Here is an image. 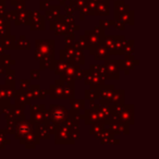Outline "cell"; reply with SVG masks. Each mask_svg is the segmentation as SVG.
<instances>
[{"instance_id": "obj_1", "label": "cell", "mask_w": 159, "mask_h": 159, "mask_svg": "<svg viewBox=\"0 0 159 159\" xmlns=\"http://www.w3.org/2000/svg\"><path fill=\"white\" fill-rule=\"evenodd\" d=\"M56 43L52 39H37L35 42V59L40 61V70H52L55 64Z\"/></svg>"}, {"instance_id": "obj_2", "label": "cell", "mask_w": 159, "mask_h": 159, "mask_svg": "<svg viewBox=\"0 0 159 159\" xmlns=\"http://www.w3.org/2000/svg\"><path fill=\"white\" fill-rule=\"evenodd\" d=\"M60 59L64 61L71 62V63L79 64V66H84L85 64V57L83 55V49L80 47L79 43H74L66 45L63 49L59 51Z\"/></svg>"}, {"instance_id": "obj_3", "label": "cell", "mask_w": 159, "mask_h": 159, "mask_svg": "<svg viewBox=\"0 0 159 159\" xmlns=\"http://www.w3.org/2000/svg\"><path fill=\"white\" fill-rule=\"evenodd\" d=\"M105 35V30L102 26H97L93 31H86L84 32V35L80 36L79 45L82 49H87L91 51L97 44L102 43V37Z\"/></svg>"}, {"instance_id": "obj_4", "label": "cell", "mask_w": 159, "mask_h": 159, "mask_svg": "<svg viewBox=\"0 0 159 159\" xmlns=\"http://www.w3.org/2000/svg\"><path fill=\"white\" fill-rule=\"evenodd\" d=\"M74 81L66 82L62 85L51 84L48 89L50 99H71L74 97Z\"/></svg>"}, {"instance_id": "obj_5", "label": "cell", "mask_w": 159, "mask_h": 159, "mask_svg": "<svg viewBox=\"0 0 159 159\" xmlns=\"http://www.w3.org/2000/svg\"><path fill=\"white\" fill-rule=\"evenodd\" d=\"M48 112L50 123H52L57 129L69 120L68 109L64 106H61V105H50Z\"/></svg>"}, {"instance_id": "obj_6", "label": "cell", "mask_w": 159, "mask_h": 159, "mask_svg": "<svg viewBox=\"0 0 159 159\" xmlns=\"http://www.w3.org/2000/svg\"><path fill=\"white\" fill-rule=\"evenodd\" d=\"M126 42L123 35H104L102 43L107 47L109 53L111 55H118L120 49L123 47L124 43Z\"/></svg>"}, {"instance_id": "obj_7", "label": "cell", "mask_w": 159, "mask_h": 159, "mask_svg": "<svg viewBox=\"0 0 159 159\" xmlns=\"http://www.w3.org/2000/svg\"><path fill=\"white\" fill-rule=\"evenodd\" d=\"M31 121L34 124L37 123H45V122H50L49 120V112L46 110L45 105H31Z\"/></svg>"}, {"instance_id": "obj_8", "label": "cell", "mask_w": 159, "mask_h": 159, "mask_svg": "<svg viewBox=\"0 0 159 159\" xmlns=\"http://www.w3.org/2000/svg\"><path fill=\"white\" fill-rule=\"evenodd\" d=\"M56 144H74L75 141L71 133L68 122L61 124L56 131Z\"/></svg>"}, {"instance_id": "obj_9", "label": "cell", "mask_w": 159, "mask_h": 159, "mask_svg": "<svg viewBox=\"0 0 159 159\" xmlns=\"http://www.w3.org/2000/svg\"><path fill=\"white\" fill-rule=\"evenodd\" d=\"M35 130V124L31 121V120H25V118L20 119L16 121V131H14V136L16 139H22L25 135L31 133L32 131Z\"/></svg>"}, {"instance_id": "obj_10", "label": "cell", "mask_w": 159, "mask_h": 159, "mask_svg": "<svg viewBox=\"0 0 159 159\" xmlns=\"http://www.w3.org/2000/svg\"><path fill=\"white\" fill-rule=\"evenodd\" d=\"M105 124H108V129L113 133V134H129L130 132V124L126 122H123L119 119H107L105 121Z\"/></svg>"}, {"instance_id": "obj_11", "label": "cell", "mask_w": 159, "mask_h": 159, "mask_svg": "<svg viewBox=\"0 0 159 159\" xmlns=\"http://www.w3.org/2000/svg\"><path fill=\"white\" fill-rule=\"evenodd\" d=\"M120 71H124L125 74H130L131 70H134V66L139 64V60L135 59L134 55H125L124 60H115Z\"/></svg>"}, {"instance_id": "obj_12", "label": "cell", "mask_w": 159, "mask_h": 159, "mask_svg": "<svg viewBox=\"0 0 159 159\" xmlns=\"http://www.w3.org/2000/svg\"><path fill=\"white\" fill-rule=\"evenodd\" d=\"M30 27L32 31H44L45 30V16L38 11H30Z\"/></svg>"}, {"instance_id": "obj_13", "label": "cell", "mask_w": 159, "mask_h": 159, "mask_svg": "<svg viewBox=\"0 0 159 159\" xmlns=\"http://www.w3.org/2000/svg\"><path fill=\"white\" fill-rule=\"evenodd\" d=\"M107 73V80H119L120 79V70L118 68L115 60L107 59L105 60L104 64Z\"/></svg>"}, {"instance_id": "obj_14", "label": "cell", "mask_w": 159, "mask_h": 159, "mask_svg": "<svg viewBox=\"0 0 159 159\" xmlns=\"http://www.w3.org/2000/svg\"><path fill=\"white\" fill-rule=\"evenodd\" d=\"M118 119L128 124H134V105H125L118 115Z\"/></svg>"}, {"instance_id": "obj_15", "label": "cell", "mask_w": 159, "mask_h": 159, "mask_svg": "<svg viewBox=\"0 0 159 159\" xmlns=\"http://www.w3.org/2000/svg\"><path fill=\"white\" fill-rule=\"evenodd\" d=\"M20 143L22 145H24L27 149H33V148H35L36 145H38L40 143V139L37 133H36V131L34 130L27 135H25L22 139H20Z\"/></svg>"}, {"instance_id": "obj_16", "label": "cell", "mask_w": 159, "mask_h": 159, "mask_svg": "<svg viewBox=\"0 0 159 159\" xmlns=\"http://www.w3.org/2000/svg\"><path fill=\"white\" fill-rule=\"evenodd\" d=\"M98 107V106H97ZM97 107L94 109H91L89 108V110H85V113L83 116H81V119L84 120L85 124L89 125V124H94V123H97V122H102V118H100L99 113L97 111ZM105 122V121H102Z\"/></svg>"}, {"instance_id": "obj_17", "label": "cell", "mask_w": 159, "mask_h": 159, "mask_svg": "<svg viewBox=\"0 0 159 159\" xmlns=\"http://www.w3.org/2000/svg\"><path fill=\"white\" fill-rule=\"evenodd\" d=\"M89 52H91V55L94 56V58L96 60H104L105 61V60L109 59V57H110L109 50L102 43H99V44L96 45Z\"/></svg>"}, {"instance_id": "obj_18", "label": "cell", "mask_w": 159, "mask_h": 159, "mask_svg": "<svg viewBox=\"0 0 159 159\" xmlns=\"http://www.w3.org/2000/svg\"><path fill=\"white\" fill-rule=\"evenodd\" d=\"M27 98L30 100L31 99H45V96H46V93L45 91H42L40 89V86L38 84L35 85H30V89L25 92Z\"/></svg>"}, {"instance_id": "obj_19", "label": "cell", "mask_w": 159, "mask_h": 159, "mask_svg": "<svg viewBox=\"0 0 159 159\" xmlns=\"http://www.w3.org/2000/svg\"><path fill=\"white\" fill-rule=\"evenodd\" d=\"M95 139H99L102 144H119V139H115V134L109 129L108 130L104 129Z\"/></svg>"}, {"instance_id": "obj_20", "label": "cell", "mask_w": 159, "mask_h": 159, "mask_svg": "<svg viewBox=\"0 0 159 159\" xmlns=\"http://www.w3.org/2000/svg\"><path fill=\"white\" fill-rule=\"evenodd\" d=\"M84 84L85 85H102L105 84V80L97 76L89 70H84Z\"/></svg>"}, {"instance_id": "obj_21", "label": "cell", "mask_w": 159, "mask_h": 159, "mask_svg": "<svg viewBox=\"0 0 159 159\" xmlns=\"http://www.w3.org/2000/svg\"><path fill=\"white\" fill-rule=\"evenodd\" d=\"M30 11L31 10H16V16L14 19L16 25H29L30 23Z\"/></svg>"}, {"instance_id": "obj_22", "label": "cell", "mask_w": 159, "mask_h": 159, "mask_svg": "<svg viewBox=\"0 0 159 159\" xmlns=\"http://www.w3.org/2000/svg\"><path fill=\"white\" fill-rule=\"evenodd\" d=\"M13 98H14V100H16V104L14 105H16V106H20V107L25 108L27 105H31V100L27 98L25 92L21 91V89H19V91H14Z\"/></svg>"}, {"instance_id": "obj_23", "label": "cell", "mask_w": 159, "mask_h": 159, "mask_svg": "<svg viewBox=\"0 0 159 159\" xmlns=\"http://www.w3.org/2000/svg\"><path fill=\"white\" fill-rule=\"evenodd\" d=\"M49 122L45 123H37L35 124V131L38 134L40 139H50V132H49Z\"/></svg>"}, {"instance_id": "obj_24", "label": "cell", "mask_w": 159, "mask_h": 159, "mask_svg": "<svg viewBox=\"0 0 159 159\" xmlns=\"http://www.w3.org/2000/svg\"><path fill=\"white\" fill-rule=\"evenodd\" d=\"M109 14V0H97L95 8V16H108Z\"/></svg>"}, {"instance_id": "obj_25", "label": "cell", "mask_w": 159, "mask_h": 159, "mask_svg": "<svg viewBox=\"0 0 159 159\" xmlns=\"http://www.w3.org/2000/svg\"><path fill=\"white\" fill-rule=\"evenodd\" d=\"M60 6H53L50 5L48 9L45 11V19L49 21L56 20L60 16Z\"/></svg>"}, {"instance_id": "obj_26", "label": "cell", "mask_w": 159, "mask_h": 159, "mask_svg": "<svg viewBox=\"0 0 159 159\" xmlns=\"http://www.w3.org/2000/svg\"><path fill=\"white\" fill-rule=\"evenodd\" d=\"M98 86L99 85H89V89L85 91V99L89 100V102H97L99 99Z\"/></svg>"}, {"instance_id": "obj_27", "label": "cell", "mask_w": 159, "mask_h": 159, "mask_svg": "<svg viewBox=\"0 0 159 159\" xmlns=\"http://www.w3.org/2000/svg\"><path fill=\"white\" fill-rule=\"evenodd\" d=\"M0 42L2 44L3 48L6 50H14V45H16V36L13 35H6L0 38Z\"/></svg>"}, {"instance_id": "obj_28", "label": "cell", "mask_w": 159, "mask_h": 159, "mask_svg": "<svg viewBox=\"0 0 159 159\" xmlns=\"http://www.w3.org/2000/svg\"><path fill=\"white\" fill-rule=\"evenodd\" d=\"M130 9V6L126 5L122 0H115V20H118L120 14Z\"/></svg>"}, {"instance_id": "obj_29", "label": "cell", "mask_w": 159, "mask_h": 159, "mask_svg": "<svg viewBox=\"0 0 159 159\" xmlns=\"http://www.w3.org/2000/svg\"><path fill=\"white\" fill-rule=\"evenodd\" d=\"M71 62L68 61H64V60H55V64H53V69L52 70L55 71V74L56 75H61L64 71L68 69V66H70Z\"/></svg>"}, {"instance_id": "obj_30", "label": "cell", "mask_w": 159, "mask_h": 159, "mask_svg": "<svg viewBox=\"0 0 159 159\" xmlns=\"http://www.w3.org/2000/svg\"><path fill=\"white\" fill-rule=\"evenodd\" d=\"M124 96H125V92L123 89L113 92L112 96H111L110 100H109V105H115V104H123L124 102Z\"/></svg>"}, {"instance_id": "obj_31", "label": "cell", "mask_w": 159, "mask_h": 159, "mask_svg": "<svg viewBox=\"0 0 159 159\" xmlns=\"http://www.w3.org/2000/svg\"><path fill=\"white\" fill-rule=\"evenodd\" d=\"M121 22H123L124 24H129V25H134V11L132 10H126L125 12L120 14L119 19Z\"/></svg>"}, {"instance_id": "obj_32", "label": "cell", "mask_w": 159, "mask_h": 159, "mask_svg": "<svg viewBox=\"0 0 159 159\" xmlns=\"http://www.w3.org/2000/svg\"><path fill=\"white\" fill-rule=\"evenodd\" d=\"M134 40L133 39H130V40H126L125 43H124L123 47H122L121 49H120L119 53H118V56H125V55H132V53H134Z\"/></svg>"}, {"instance_id": "obj_33", "label": "cell", "mask_w": 159, "mask_h": 159, "mask_svg": "<svg viewBox=\"0 0 159 159\" xmlns=\"http://www.w3.org/2000/svg\"><path fill=\"white\" fill-rule=\"evenodd\" d=\"M30 48H31V43L24 35L21 36L18 42L16 40V45H14L16 50H29Z\"/></svg>"}, {"instance_id": "obj_34", "label": "cell", "mask_w": 159, "mask_h": 159, "mask_svg": "<svg viewBox=\"0 0 159 159\" xmlns=\"http://www.w3.org/2000/svg\"><path fill=\"white\" fill-rule=\"evenodd\" d=\"M89 71L93 72L94 74H96L97 76L102 77V80H107V73L106 69L104 66H99V64H92L89 66Z\"/></svg>"}, {"instance_id": "obj_35", "label": "cell", "mask_w": 159, "mask_h": 159, "mask_svg": "<svg viewBox=\"0 0 159 159\" xmlns=\"http://www.w3.org/2000/svg\"><path fill=\"white\" fill-rule=\"evenodd\" d=\"M7 77H6V84L9 85L11 89H16V71L13 70H8L6 73Z\"/></svg>"}, {"instance_id": "obj_36", "label": "cell", "mask_w": 159, "mask_h": 159, "mask_svg": "<svg viewBox=\"0 0 159 159\" xmlns=\"http://www.w3.org/2000/svg\"><path fill=\"white\" fill-rule=\"evenodd\" d=\"M16 64V60L11 59L8 55H0V66H5L7 69H10L11 66H14Z\"/></svg>"}, {"instance_id": "obj_37", "label": "cell", "mask_w": 159, "mask_h": 159, "mask_svg": "<svg viewBox=\"0 0 159 159\" xmlns=\"http://www.w3.org/2000/svg\"><path fill=\"white\" fill-rule=\"evenodd\" d=\"M70 104L72 106V109H75V110H83L85 109V99H75L74 97L70 99Z\"/></svg>"}, {"instance_id": "obj_38", "label": "cell", "mask_w": 159, "mask_h": 159, "mask_svg": "<svg viewBox=\"0 0 159 159\" xmlns=\"http://www.w3.org/2000/svg\"><path fill=\"white\" fill-rule=\"evenodd\" d=\"M104 129H105V122H102H102H97V123L92 124L91 130H89V133L96 137L102 130H104Z\"/></svg>"}, {"instance_id": "obj_39", "label": "cell", "mask_w": 159, "mask_h": 159, "mask_svg": "<svg viewBox=\"0 0 159 159\" xmlns=\"http://www.w3.org/2000/svg\"><path fill=\"white\" fill-rule=\"evenodd\" d=\"M16 16V10H12V11H7V10H6L5 13H3V16H5L8 21L14 20Z\"/></svg>"}, {"instance_id": "obj_40", "label": "cell", "mask_w": 159, "mask_h": 159, "mask_svg": "<svg viewBox=\"0 0 159 159\" xmlns=\"http://www.w3.org/2000/svg\"><path fill=\"white\" fill-rule=\"evenodd\" d=\"M30 85H31V83L29 80H22L20 82V89L23 92H26L30 89Z\"/></svg>"}, {"instance_id": "obj_41", "label": "cell", "mask_w": 159, "mask_h": 159, "mask_svg": "<svg viewBox=\"0 0 159 159\" xmlns=\"http://www.w3.org/2000/svg\"><path fill=\"white\" fill-rule=\"evenodd\" d=\"M66 37H64V44H66V45H70V44H72L73 42H74V39H75V36H74V33H70V34H66V35H64Z\"/></svg>"}, {"instance_id": "obj_42", "label": "cell", "mask_w": 159, "mask_h": 159, "mask_svg": "<svg viewBox=\"0 0 159 159\" xmlns=\"http://www.w3.org/2000/svg\"><path fill=\"white\" fill-rule=\"evenodd\" d=\"M99 25L104 30H108V29H110V27L113 25V21H105V20H102V21H100V23H99Z\"/></svg>"}, {"instance_id": "obj_43", "label": "cell", "mask_w": 159, "mask_h": 159, "mask_svg": "<svg viewBox=\"0 0 159 159\" xmlns=\"http://www.w3.org/2000/svg\"><path fill=\"white\" fill-rule=\"evenodd\" d=\"M113 26H115V29L121 30V31L125 29V24H124L123 22H121L120 20H115V21H113Z\"/></svg>"}, {"instance_id": "obj_44", "label": "cell", "mask_w": 159, "mask_h": 159, "mask_svg": "<svg viewBox=\"0 0 159 159\" xmlns=\"http://www.w3.org/2000/svg\"><path fill=\"white\" fill-rule=\"evenodd\" d=\"M30 74H31V80H39L40 70H32Z\"/></svg>"}, {"instance_id": "obj_45", "label": "cell", "mask_w": 159, "mask_h": 159, "mask_svg": "<svg viewBox=\"0 0 159 159\" xmlns=\"http://www.w3.org/2000/svg\"><path fill=\"white\" fill-rule=\"evenodd\" d=\"M49 6H50V3H49V1H47V0H42L39 2V8L43 11H46L49 8Z\"/></svg>"}, {"instance_id": "obj_46", "label": "cell", "mask_w": 159, "mask_h": 159, "mask_svg": "<svg viewBox=\"0 0 159 159\" xmlns=\"http://www.w3.org/2000/svg\"><path fill=\"white\" fill-rule=\"evenodd\" d=\"M63 7H64V9H66V14H73L74 13V11H76V10L74 9V7L71 6V5H64Z\"/></svg>"}, {"instance_id": "obj_47", "label": "cell", "mask_w": 159, "mask_h": 159, "mask_svg": "<svg viewBox=\"0 0 159 159\" xmlns=\"http://www.w3.org/2000/svg\"><path fill=\"white\" fill-rule=\"evenodd\" d=\"M6 11V1L5 0H0V16H3Z\"/></svg>"}, {"instance_id": "obj_48", "label": "cell", "mask_w": 159, "mask_h": 159, "mask_svg": "<svg viewBox=\"0 0 159 159\" xmlns=\"http://www.w3.org/2000/svg\"><path fill=\"white\" fill-rule=\"evenodd\" d=\"M5 50L6 49L3 48L2 44H1V42H0V55H3V53H5Z\"/></svg>"}, {"instance_id": "obj_49", "label": "cell", "mask_w": 159, "mask_h": 159, "mask_svg": "<svg viewBox=\"0 0 159 159\" xmlns=\"http://www.w3.org/2000/svg\"><path fill=\"white\" fill-rule=\"evenodd\" d=\"M47 1H49V2H50V1H52V0H47Z\"/></svg>"}]
</instances>
